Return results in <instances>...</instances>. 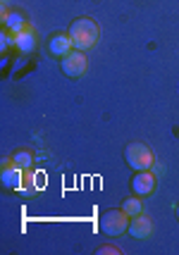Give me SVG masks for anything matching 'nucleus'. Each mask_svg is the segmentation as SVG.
Wrapping results in <instances>:
<instances>
[{
	"instance_id": "2",
	"label": "nucleus",
	"mask_w": 179,
	"mask_h": 255,
	"mask_svg": "<svg viewBox=\"0 0 179 255\" xmlns=\"http://www.w3.org/2000/svg\"><path fill=\"white\" fill-rule=\"evenodd\" d=\"M124 160H127V165L136 169V172H141V169H151L153 162H156V155H153V150L144 143H129L127 145V150H124Z\"/></svg>"
},
{
	"instance_id": "16",
	"label": "nucleus",
	"mask_w": 179,
	"mask_h": 255,
	"mask_svg": "<svg viewBox=\"0 0 179 255\" xmlns=\"http://www.w3.org/2000/svg\"><path fill=\"white\" fill-rule=\"evenodd\" d=\"M2 2H7V0H2Z\"/></svg>"
},
{
	"instance_id": "3",
	"label": "nucleus",
	"mask_w": 179,
	"mask_h": 255,
	"mask_svg": "<svg viewBox=\"0 0 179 255\" xmlns=\"http://www.w3.org/2000/svg\"><path fill=\"white\" fill-rule=\"evenodd\" d=\"M103 234L108 236H120L129 229V215L120 208V210H108L101 215V222H98Z\"/></svg>"
},
{
	"instance_id": "8",
	"label": "nucleus",
	"mask_w": 179,
	"mask_h": 255,
	"mask_svg": "<svg viewBox=\"0 0 179 255\" xmlns=\"http://www.w3.org/2000/svg\"><path fill=\"white\" fill-rule=\"evenodd\" d=\"M48 50H50V55L65 57V55H69V53L74 50V43H72L69 33H55V36L48 41Z\"/></svg>"
},
{
	"instance_id": "7",
	"label": "nucleus",
	"mask_w": 179,
	"mask_h": 255,
	"mask_svg": "<svg viewBox=\"0 0 179 255\" xmlns=\"http://www.w3.org/2000/svg\"><path fill=\"white\" fill-rule=\"evenodd\" d=\"M127 234H129L132 239H148V236L153 234V222H151V217H146L144 212L136 215V217H132Z\"/></svg>"
},
{
	"instance_id": "10",
	"label": "nucleus",
	"mask_w": 179,
	"mask_h": 255,
	"mask_svg": "<svg viewBox=\"0 0 179 255\" xmlns=\"http://www.w3.org/2000/svg\"><path fill=\"white\" fill-rule=\"evenodd\" d=\"M14 48L22 50V53H31L36 48V36H34V29H31V26H26V29L19 33H14Z\"/></svg>"
},
{
	"instance_id": "15",
	"label": "nucleus",
	"mask_w": 179,
	"mask_h": 255,
	"mask_svg": "<svg viewBox=\"0 0 179 255\" xmlns=\"http://www.w3.org/2000/svg\"><path fill=\"white\" fill-rule=\"evenodd\" d=\"M177 217H179V205H177Z\"/></svg>"
},
{
	"instance_id": "5",
	"label": "nucleus",
	"mask_w": 179,
	"mask_h": 255,
	"mask_svg": "<svg viewBox=\"0 0 179 255\" xmlns=\"http://www.w3.org/2000/svg\"><path fill=\"white\" fill-rule=\"evenodd\" d=\"M22 179H24V169L22 167H17L14 162H5L2 165V172H0V181H2V186L10 191H19L22 186Z\"/></svg>"
},
{
	"instance_id": "9",
	"label": "nucleus",
	"mask_w": 179,
	"mask_h": 255,
	"mask_svg": "<svg viewBox=\"0 0 179 255\" xmlns=\"http://www.w3.org/2000/svg\"><path fill=\"white\" fill-rule=\"evenodd\" d=\"M41 186H43V177L38 179V172L24 169V179H22V186H19V193H22V196H34L36 191H41Z\"/></svg>"
},
{
	"instance_id": "13",
	"label": "nucleus",
	"mask_w": 179,
	"mask_h": 255,
	"mask_svg": "<svg viewBox=\"0 0 179 255\" xmlns=\"http://www.w3.org/2000/svg\"><path fill=\"white\" fill-rule=\"evenodd\" d=\"M12 162L17 167H22V169H31V162H34V155L29 153V150H17L14 157H12Z\"/></svg>"
},
{
	"instance_id": "12",
	"label": "nucleus",
	"mask_w": 179,
	"mask_h": 255,
	"mask_svg": "<svg viewBox=\"0 0 179 255\" xmlns=\"http://www.w3.org/2000/svg\"><path fill=\"white\" fill-rule=\"evenodd\" d=\"M122 210L129 215V217H136V215H141L144 212V203H141V196H132V198H127L122 203Z\"/></svg>"
},
{
	"instance_id": "4",
	"label": "nucleus",
	"mask_w": 179,
	"mask_h": 255,
	"mask_svg": "<svg viewBox=\"0 0 179 255\" xmlns=\"http://www.w3.org/2000/svg\"><path fill=\"white\" fill-rule=\"evenodd\" d=\"M86 55H84V50H72L69 55L62 57V72L67 74L69 79H79L86 74Z\"/></svg>"
},
{
	"instance_id": "14",
	"label": "nucleus",
	"mask_w": 179,
	"mask_h": 255,
	"mask_svg": "<svg viewBox=\"0 0 179 255\" xmlns=\"http://www.w3.org/2000/svg\"><path fill=\"white\" fill-rule=\"evenodd\" d=\"M10 45H14V33L5 31L2 36H0V48H10Z\"/></svg>"
},
{
	"instance_id": "1",
	"label": "nucleus",
	"mask_w": 179,
	"mask_h": 255,
	"mask_svg": "<svg viewBox=\"0 0 179 255\" xmlns=\"http://www.w3.org/2000/svg\"><path fill=\"white\" fill-rule=\"evenodd\" d=\"M69 38H72V43H74V50H89V48H93V45L98 43L101 29H98V24L93 22V19L81 17V19H74V22H72V26H69Z\"/></svg>"
},
{
	"instance_id": "6",
	"label": "nucleus",
	"mask_w": 179,
	"mask_h": 255,
	"mask_svg": "<svg viewBox=\"0 0 179 255\" xmlns=\"http://www.w3.org/2000/svg\"><path fill=\"white\" fill-rule=\"evenodd\" d=\"M132 191L134 196H148L156 191V174L148 172V169H141L134 179H132Z\"/></svg>"
},
{
	"instance_id": "11",
	"label": "nucleus",
	"mask_w": 179,
	"mask_h": 255,
	"mask_svg": "<svg viewBox=\"0 0 179 255\" xmlns=\"http://www.w3.org/2000/svg\"><path fill=\"white\" fill-rule=\"evenodd\" d=\"M2 22H5V29L12 33H19L29 26V24L24 22V17L19 12H2Z\"/></svg>"
}]
</instances>
